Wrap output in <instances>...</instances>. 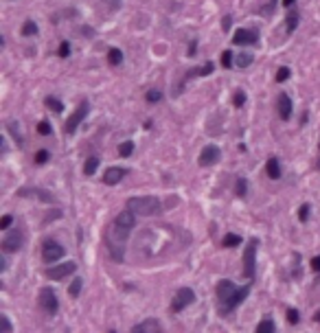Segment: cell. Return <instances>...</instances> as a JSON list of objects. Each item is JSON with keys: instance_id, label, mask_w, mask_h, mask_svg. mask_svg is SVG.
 <instances>
[{"instance_id": "obj_1", "label": "cell", "mask_w": 320, "mask_h": 333, "mask_svg": "<svg viewBox=\"0 0 320 333\" xmlns=\"http://www.w3.org/2000/svg\"><path fill=\"white\" fill-rule=\"evenodd\" d=\"M128 208H132L136 215L140 217H152V215L160 213V200L152 198V195H143V198H130L128 200Z\"/></svg>"}, {"instance_id": "obj_2", "label": "cell", "mask_w": 320, "mask_h": 333, "mask_svg": "<svg viewBox=\"0 0 320 333\" xmlns=\"http://www.w3.org/2000/svg\"><path fill=\"white\" fill-rule=\"evenodd\" d=\"M257 246H259V239H250V241H248V246H246V252H243V276H246V279H255Z\"/></svg>"}, {"instance_id": "obj_3", "label": "cell", "mask_w": 320, "mask_h": 333, "mask_svg": "<svg viewBox=\"0 0 320 333\" xmlns=\"http://www.w3.org/2000/svg\"><path fill=\"white\" fill-rule=\"evenodd\" d=\"M37 303H40V307L44 309L46 313H57V309H59V300H57V296H55V292L51 287H42L40 289Z\"/></svg>"}, {"instance_id": "obj_4", "label": "cell", "mask_w": 320, "mask_h": 333, "mask_svg": "<svg viewBox=\"0 0 320 333\" xmlns=\"http://www.w3.org/2000/svg\"><path fill=\"white\" fill-rule=\"evenodd\" d=\"M64 255H66L64 248L59 246L57 241H53V239L44 241V246H42V259H44L46 263H55V261H59Z\"/></svg>"}, {"instance_id": "obj_5", "label": "cell", "mask_w": 320, "mask_h": 333, "mask_svg": "<svg viewBox=\"0 0 320 333\" xmlns=\"http://www.w3.org/2000/svg\"><path fill=\"white\" fill-rule=\"evenodd\" d=\"M86 114H88V101H81V103L77 105V110L70 114L68 123H66V134H75V132H77L79 123L86 119Z\"/></svg>"}, {"instance_id": "obj_6", "label": "cell", "mask_w": 320, "mask_h": 333, "mask_svg": "<svg viewBox=\"0 0 320 333\" xmlns=\"http://www.w3.org/2000/svg\"><path fill=\"white\" fill-rule=\"evenodd\" d=\"M195 300V294H193V289L189 287H182L176 292V298H173L171 303V311H182L185 307H189V305Z\"/></svg>"}, {"instance_id": "obj_7", "label": "cell", "mask_w": 320, "mask_h": 333, "mask_svg": "<svg viewBox=\"0 0 320 333\" xmlns=\"http://www.w3.org/2000/svg\"><path fill=\"white\" fill-rule=\"evenodd\" d=\"M0 248H2L4 255H13V252H18L22 248V232L18 231H11L7 234V237L2 239V243H0Z\"/></svg>"}, {"instance_id": "obj_8", "label": "cell", "mask_w": 320, "mask_h": 333, "mask_svg": "<svg viewBox=\"0 0 320 333\" xmlns=\"http://www.w3.org/2000/svg\"><path fill=\"white\" fill-rule=\"evenodd\" d=\"M75 270H77V265H75L73 261H66V263H59V265L51 267V270H46L44 274H46V279H51V281H62L64 276L73 274Z\"/></svg>"}, {"instance_id": "obj_9", "label": "cell", "mask_w": 320, "mask_h": 333, "mask_svg": "<svg viewBox=\"0 0 320 333\" xmlns=\"http://www.w3.org/2000/svg\"><path fill=\"white\" fill-rule=\"evenodd\" d=\"M18 198H33V200H42L46 204L53 202V195L44 189H37V186H27V189H20L18 191Z\"/></svg>"}, {"instance_id": "obj_10", "label": "cell", "mask_w": 320, "mask_h": 333, "mask_svg": "<svg viewBox=\"0 0 320 333\" xmlns=\"http://www.w3.org/2000/svg\"><path fill=\"white\" fill-rule=\"evenodd\" d=\"M248 294H250V287H237V292L233 294V298L226 300L224 305H219V307H222V311H224V313H226V311H233L235 307H239V305H241L243 300L248 298Z\"/></svg>"}, {"instance_id": "obj_11", "label": "cell", "mask_w": 320, "mask_h": 333, "mask_svg": "<svg viewBox=\"0 0 320 333\" xmlns=\"http://www.w3.org/2000/svg\"><path fill=\"white\" fill-rule=\"evenodd\" d=\"M219 160V147H215V145H209V147H204L200 152V167H211L215 165V162Z\"/></svg>"}, {"instance_id": "obj_12", "label": "cell", "mask_w": 320, "mask_h": 333, "mask_svg": "<svg viewBox=\"0 0 320 333\" xmlns=\"http://www.w3.org/2000/svg\"><path fill=\"white\" fill-rule=\"evenodd\" d=\"M235 292H237V287H235L233 281H228V279H222V281H219V283H217V298H219V305H224L226 300L233 298Z\"/></svg>"}, {"instance_id": "obj_13", "label": "cell", "mask_w": 320, "mask_h": 333, "mask_svg": "<svg viewBox=\"0 0 320 333\" xmlns=\"http://www.w3.org/2000/svg\"><path fill=\"white\" fill-rule=\"evenodd\" d=\"M257 40H259V33L255 29H237L233 35L235 44H255Z\"/></svg>"}, {"instance_id": "obj_14", "label": "cell", "mask_w": 320, "mask_h": 333, "mask_svg": "<svg viewBox=\"0 0 320 333\" xmlns=\"http://www.w3.org/2000/svg\"><path fill=\"white\" fill-rule=\"evenodd\" d=\"M114 224H119L121 228H128V231H132V228H134V224H136V213H134V210H132V208H125V210H121V213L116 215Z\"/></svg>"}, {"instance_id": "obj_15", "label": "cell", "mask_w": 320, "mask_h": 333, "mask_svg": "<svg viewBox=\"0 0 320 333\" xmlns=\"http://www.w3.org/2000/svg\"><path fill=\"white\" fill-rule=\"evenodd\" d=\"M123 176H125V169H121V167H110V169H106L103 182H106L107 186H114V184H119V182L123 180Z\"/></svg>"}, {"instance_id": "obj_16", "label": "cell", "mask_w": 320, "mask_h": 333, "mask_svg": "<svg viewBox=\"0 0 320 333\" xmlns=\"http://www.w3.org/2000/svg\"><path fill=\"white\" fill-rule=\"evenodd\" d=\"M279 116L283 121H288L292 116V99L288 95H281L279 97Z\"/></svg>"}, {"instance_id": "obj_17", "label": "cell", "mask_w": 320, "mask_h": 333, "mask_svg": "<svg viewBox=\"0 0 320 333\" xmlns=\"http://www.w3.org/2000/svg\"><path fill=\"white\" fill-rule=\"evenodd\" d=\"M266 173L272 178V180H279V178H281V165H279V160H276V158H270V160H267Z\"/></svg>"}, {"instance_id": "obj_18", "label": "cell", "mask_w": 320, "mask_h": 333, "mask_svg": "<svg viewBox=\"0 0 320 333\" xmlns=\"http://www.w3.org/2000/svg\"><path fill=\"white\" fill-rule=\"evenodd\" d=\"M81 287H83V279H81V276H75L73 283H70V287H68V294L73 298H77L79 294H81Z\"/></svg>"}, {"instance_id": "obj_19", "label": "cell", "mask_w": 320, "mask_h": 333, "mask_svg": "<svg viewBox=\"0 0 320 333\" xmlns=\"http://www.w3.org/2000/svg\"><path fill=\"white\" fill-rule=\"evenodd\" d=\"M285 26H288L290 33L296 29V26H298V11H296V9H290V11H288V20H285Z\"/></svg>"}, {"instance_id": "obj_20", "label": "cell", "mask_w": 320, "mask_h": 333, "mask_svg": "<svg viewBox=\"0 0 320 333\" xmlns=\"http://www.w3.org/2000/svg\"><path fill=\"white\" fill-rule=\"evenodd\" d=\"M107 62H110L112 66H119V64L123 62V53H121L119 49H110L107 51Z\"/></svg>"}, {"instance_id": "obj_21", "label": "cell", "mask_w": 320, "mask_h": 333, "mask_svg": "<svg viewBox=\"0 0 320 333\" xmlns=\"http://www.w3.org/2000/svg\"><path fill=\"white\" fill-rule=\"evenodd\" d=\"M97 169H99V158H97V156H90V158L86 160V169H83V171H86V176H92Z\"/></svg>"}, {"instance_id": "obj_22", "label": "cell", "mask_w": 320, "mask_h": 333, "mask_svg": "<svg viewBox=\"0 0 320 333\" xmlns=\"http://www.w3.org/2000/svg\"><path fill=\"white\" fill-rule=\"evenodd\" d=\"M255 333H276V329H274V322L272 320H263V322H259V327H257V331Z\"/></svg>"}, {"instance_id": "obj_23", "label": "cell", "mask_w": 320, "mask_h": 333, "mask_svg": "<svg viewBox=\"0 0 320 333\" xmlns=\"http://www.w3.org/2000/svg\"><path fill=\"white\" fill-rule=\"evenodd\" d=\"M145 327H147V333H164V331H162V325H160L158 320H154V318L145 320Z\"/></svg>"}, {"instance_id": "obj_24", "label": "cell", "mask_w": 320, "mask_h": 333, "mask_svg": "<svg viewBox=\"0 0 320 333\" xmlns=\"http://www.w3.org/2000/svg\"><path fill=\"white\" fill-rule=\"evenodd\" d=\"M132 152H134V143H132V140H125V143L119 147V156H123V158L132 156Z\"/></svg>"}, {"instance_id": "obj_25", "label": "cell", "mask_w": 320, "mask_h": 333, "mask_svg": "<svg viewBox=\"0 0 320 333\" xmlns=\"http://www.w3.org/2000/svg\"><path fill=\"white\" fill-rule=\"evenodd\" d=\"M239 243H241V237H239V234H226L224 237L226 248H235V246H239Z\"/></svg>"}, {"instance_id": "obj_26", "label": "cell", "mask_w": 320, "mask_h": 333, "mask_svg": "<svg viewBox=\"0 0 320 333\" xmlns=\"http://www.w3.org/2000/svg\"><path fill=\"white\" fill-rule=\"evenodd\" d=\"M7 128H9V132H11V134H13V138H16V140H18V143H20V145H22V136H20V128H18V123H16V121H9V123H7Z\"/></svg>"}, {"instance_id": "obj_27", "label": "cell", "mask_w": 320, "mask_h": 333, "mask_svg": "<svg viewBox=\"0 0 320 333\" xmlns=\"http://www.w3.org/2000/svg\"><path fill=\"white\" fill-rule=\"evenodd\" d=\"M252 64V55H248V53H241L237 57V66H241V68H246V66H250Z\"/></svg>"}, {"instance_id": "obj_28", "label": "cell", "mask_w": 320, "mask_h": 333, "mask_svg": "<svg viewBox=\"0 0 320 333\" xmlns=\"http://www.w3.org/2000/svg\"><path fill=\"white\" fill-rule=\"evenodd\" d=\"M22 33H25V35H35L37 33V25H35V22H25V26H22Z\"/></svg>"}, {"instance_id": "obj_29", "label": "cell", "mask_w": 320, "mask_h": 333, "mask_svg": "<svg viewBox=\"0 0 320 333\" xmlns=\"http://www.w3.org/2000/svg\"><path fill=\"white\" fill-rule=\"evenodd\" d=\"M46 105H49L51 110H55V112H62V110H64L62 103H59L57 99H53V97H49V99H46Z\"/></svg>"}, {"instance_id": "obj_30", "label": "cell", "mask_w": 320, "mask_h": 333, "mask_svg": "<svg viewBox=\"0 0 320 333\" xmlns=\"http://www.w3.org/2000/svg\"><path fill=\"white\" fill-rule=\"evenodd\" d=\"M222 66L224 68L233 66V53H230V51H224V53H222Z\"/></svg>"}, {"instance_id": "obj_31", "label": "cell", "mask_w": 320, "mask_h": 333, "mask_svg": "<svg viewBox=\"0 0 320 333\" xmlns=\"http://www.w3.org/2000/svg\"><path fill=\"white\" fill-rule=\"evenodd\" d=\"M246 191H248V182L243 180V178H239V180H237V195H241V198H243V195H246Z\"/></svg>"}, {"instance_id": "obj_32", "label": "cell", "mask_w": 320, "mask_h": 333, "mask_svg": "<svg viewBox=\"0 0 320 333\" xmlns=\"http://www.w3.org/2000/svg\"><path fill=\"white\" fill-rule=\"evenodd\" d=\"M46 160H49V152H46V149H40V152H37V156H35V162H37V165H44Z\"/></svg>"}, {"instance_id": "obj_33", "label": "cell", "mask_w": 320, "mask_h": 333, "mask_svg": "<svg viewBox=\"0 0 320 333\" xmlns=\"http://www.w3.org/2000/svg\"><path fill=\"white\" fill-rule=\"evenodd\" d=\"M160 99H162L160 90H149V92H147V101H149V103H156V101H160Z\"/></svg>"}, {"instance_id": "obj_34", "label": "cell", "mask_w": 320, "mask_h": 333, "mask_svg": "<svg viewBox=\"0 0 320 333\" xmlns=\"http://www.w3.org/2000/svg\"><path fill=\"white\" fill-rule=\"evenodd\" d=\"M298 320H300L298 311H296V309H290V311H288V322H290V325H296Z\"/></svg>"}, {"instance_id": "obj_35", "label": "cell", "mask_w": 320, "mask_h": 333, "mask_svg": "<svg viewBox=\"0 0 320 333\" xmlns=\"http://www.w3.org/2000/svg\"><path fill=\"white\" fill-rule=\"evenodd\" d=\"M37 132H40L42 136H49V134H51V125L46 123V121H42V123L37 125Z\"/></svg>"}, {"instance_id": "obj_36", "label": "cell", "mask_w": 320, "mask_h": 333, "mask_svg": "<svg viewBox=\"0 0 320 333\" xmlns=\"http://www.w3.org/2000/svg\"><path fill=\"white\" fill-rule=\"evenodd\" d=\"M11 222H13L11 215H2V219H0V228H2V231H7V228L11 226Z\"/></svg>"}, {"instance_id": "obj_37", "label": "cell", "mask_w": 320, "mask_h": 333, "mask_svg": "<svg viewBox=\"0 0 320 333\" xmlns=\"http://www.w3.org/2000/svg\"><path fill=\"white\" fill-rule=\"evenodd\" d=\"M288 77H290V68H281L279 73H276V81H279V83H281V81H285Z\"/></svg>"}, {"instance_id": "obj_38", "label": "cell", "mask_w": 320, "mask_h": 333, "mask_svg": "<svg viewBox=\"0 0 320 333\" xmlns=\"http://www.w3.org/2000/svg\"><path fill=\"white\" fill-rule=\"evenodd\" d=\"M0 325H2V333H11V322H9L7 316L0 318Z\"/></svg>"}, {"instance_id": "obj_39", "label": "cell", "mask_w": 320, "mask_h": 333, "mask_svg": "<svg viewBox=\"0 0 320 333\" xmlns=\"http://www.w3.org/2000/svg\"><path fill=\"white\" fill-rule=\"evenodd\" d=\"M243 101H246V95H243L241 90H239V92H235V105H237V107H241V105H243Z\"/></svg>"}, {"instance_id": "obj_40", "label": "cell", "mask_w": 320, "mask_h": 333, "mask_svg": "<svg viewBox=\"0 0 320 333\" xmlns=\"http://www.w3.org/2000/svg\"><path fill=\"white\" fill-rule=\"evenodd\" d=\"M68 53H70V44L68 42H64L62 49H59V57H68Z\"/></svg>"}, {"instance_id": "obj_41", "label": "cell", "mask_w": 320, "mask_h": 333, "mask_svg": "<svg viewBox=\"0 0 320 333\" xmlns=\"http://www.w3.org/2000/svg\"><path fill=\"white\" fill-rule=\"evenodd\" d=\"M130 333H147V327H145V322H140V325L132 327V331H130Z\"/></svg>"}, {"instance_id": "obj_42", "label": "cell", "mask_w": 320, "mask_h": 333, "mask_svg": "<svg viewBox=\"0 0 320 333\" xmlns=\"http://www.w3.org/2000/svg\"><path fill=\"white\" fill-rule=\"evenodd\" d=\"M209 73H213V64H206V66H204V68L195 70V75H209Z\"/></svg>"}, {"instance_id": "obj_43", "label": "cell", "mask_w": 320, "mask_h": 333, "mask_svg": "<svg viewBox=\"0 0 320 333\" xmlns=\"http://www.w3.org/2000/svg\"><path fill=\"white\" fill-rule=\"evenodd\" d=\"M307 213H309V206L307 204H303V206H300V222H305V219H307Z\"/></svg>"}, {"instance_id": "obj_44", "label": "cell", "mask_w": 320, "mask_h": 333, "mask_svg": "<svg viewBox=\"0 0 320 333\" xmlns=\"http://www.w3.org/2000/svg\"><path fill=\"white\" fill-rule=\"evenodd\" d=\"M312 267H314V272H320V256H314L312 259Z\"/></svg>"}, {"instance_id": "obj_45", "label": "cell", "mask_w": 320, "mask_h": 333, "mask_svg": "<svg viewBox=\"0 0 320 333\" xmlns=\"http://www.w3.org/2000/svg\"><path fill=\"white\" fill-rule=\"evenodd\" d=\"M294 2H296V0H283V7H288V9H290Z\"/></svg>"}, {"instance_id": "obj_46", "label": "cell", "mask_w": 320, "mask_h": 333, "mask_svg": "<svg viewBox=\"0 0 320 333\" xmlns=\"http://www.w3.org/2000/svg\"><path fill=\"white\" fill-rule=\"evenodd\" d=\"M314 318H316V320L320 322V311H318V313H316V316H314Z\"/></svg>"}, {"instance_id": "obj_47", "label": "cell", "mask_w": 320, "mask_h": 333, "mask_svg": "<svg viewBox=\"0 0 320 333\" xmlns=\"http://www.w3.org/2000/svg\"><path fill=\"white\" fill-rule=\"evenodd\" d=\"M318 171H320V158H318Z\"/></svg>"}, {"instance_id": "obj_48", "label": "cell", "mask_w": 320, "mask_h": 333, "mask_svg": "<svg viewBox=\"0 0 320 333\" xmlns=\"http://www.w3.org/2000/svg\"><path fill=\"white\" fill-rule=\"evenodd\" d=\"M110 333H114V331H110Z\"/></svg>"}]
</instances>
